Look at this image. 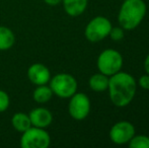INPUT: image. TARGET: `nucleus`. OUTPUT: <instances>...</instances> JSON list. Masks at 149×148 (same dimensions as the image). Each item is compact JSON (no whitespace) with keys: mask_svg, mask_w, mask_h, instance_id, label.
<instances>
[{"mask_svg":"<svg viewBox=\"0 0 149 148\" xmlns=\"http://www.w3.org/2000/svg\"><path fill=\"white\" fill-rule=\"evenodd\" d=\"M137 82L131 74L119 71L109 77V94L112 103L118 108L128 106L135 97Z\"/></svg>","mask_w":149,"mask_h":148,"instance_id":"obj_1","label":"nucleus"},{"mask_svg":"<svg viewBox=\"0 0 149 148\" xmlns=\"http://www.w3.org/2000/svg\"><path fill=\"white\" fill-rule=\"evenodd\" d=\"M146 10L143 0H124L118 14L120 26L127 31L135 30L145 17Z\"/></svg>","mask_w":149,"mask_h":148,"instance_id":"obj_2","label":"nucleus"},{"mask_svg":"<svg viewBox=\"0 0 149 148\" xmlns=\"http://www.w3.org/2000/svg\"><path fill=\"white\" fill-rule=\"evenodd\" d=\"M50 85L53 94L62 99H70L77 91V80L69 73H58L51 77Z\"/></svg>","mask_w":149,"mask_h":148,"instance_id":"obj_3","label":"nucleus"},{"mask_svg":"<svg viewBox=\"0 0 149 148\" xmlns=\"http://www.w3.org/2000/svg\"><path fill=\"white\" fill-rule=\"evenodd\" d=\"M96 65L100 73L110 77L121 71L123 67V57L117 50L107 49L98 55Z\"/></svg>","mask_w":149,"mask_h":148,"instance_id":"obj_4","label":"nucleus"},{"mask_svg":"<svg viewBox=\"0 0 149 148\" xmlns=\"http://www.w3.org/2000/svg\"><path fill=\"white\" fill-rule=\"evenodd\" d=\"M51 143V137L44 128L31 126L22 132L20 146L22 148H47Z\"/></svg>","mask_w":149,"mask_h":148,"instance_id":"obj_5","label":"nucleus"},{"mask_svg":"<svg viewBox=\"0 0 149 148\" xmlns=\"http://www.w3.org/2000/svg\"><path fill=\"white\" fill-rule=\"evenodd\" d=\"M111 28L112 24L108 18L104 16H95L87 24L84 35L90 43H97L109 37Z\"/></svg>","mask_w":149,"mask_h":148,"instance_id":"obj_6","label":"nucleus"},{"mask_svg":"<svg viewBox=\"0 0 149 148\" xmlns=\"http://www.w3.org/2000/svg\"><path fill=\"white\" fill-rule=\"evenodd\" d=\"M68 112L71 118L76 121H82L87 118L90 112L89 97L83 92H75L70 97Z\"/></svg>","mask_w":149,"mask_h":148,"instance_id":"obj_7","label":"nucleus"},{"mask_svg":"<svg viewBox=\"0 0 149 148\" xmlns=\"http://www.w3.org/2000/svg\"><path fill=\"white\" fill-rule=\"evenodd\" d=\"M135 135V127L128 121H120L116 123L110 130V138L117 145L129 143Z\"/></svg>","mask_w":149,"mask_h":148,"instance_id":"obj_8","label":"nucleus"},{"mask_svg":"<svg viewBox=\"0 0 149 148\" xmlns=\"http://www.w3.org/2000/svg\"><path fill=\"white\" fill-rule=\"evenodd\" d=\"M28 77L35 85H43L49 83L51 79V72L49 68L42 63H35L28 69Z\"/></svg>","mask_w":149,"mask_h":148,"instance_id":"obj_9","label":"nucleus"},{"mask_svg":"<svg viewBox=\"0 0 149 148\" xmlns=\"http://www.w3.org/2000/svg\"><path fill=\"white\" fill-rule=\"evenodd\" d=\"M31 126L39 128H47L53 122V115L48 109L45 108H36L29 114Z\"/></svg>","mask_w":149,"mask_h":148,"instance_id":"obj_10","label":"nucleus"},{"mask_svg":"<svg viewBox=\"0 0 149 148\" xmlns=\"http://www.w3.org/2000/svg\"><path fill=\"white\" fill-rule=\"evenodd\" d=\"M88 0H62L64 10L70 16H79L85 11Z\"/></svg>","mask_w":149,"mask_h":148,"instance_id":"obj_11","label":"nucleus"},{"mask_svg":"<svg viewBox=\"0 0 149 148\" xmlns=\"http://www.w3.org/2000/svg\"><path fill=\"white\" fill-rule=\"evenodd\" d=\"M89 87L95 92H102L108 90L109 87V76L102 73H95L89 78Z\"/></svg>","mask_w":149,"mask_h":148,"instance_id":"obj_12","label":"nucleus"},{"mask_svg":"<svg viewBox=\"0 0 149 148\" xmlns=\"http://www.w3.org/2000/svg\"><path fill=\"white\" fill-rule=\"evenodd\" d=\"M11 124L13 126V128L18 132H24L26 130H28L30 127H31V119L30 116L26 113H15L12 116L11 119Z\"/></svg>","mask_w":149,"mask_h":148,"instance_id":"obj_13","label":"nucleus"},{"mask_svg":"<svg viewBox=\"0 0 149 148\" xmlns=\"http://www.w3.org/2000/svg\"><path fill=\"white\" fill-rule=\"evenodd\" d=\"M15 43L13 32L7 26H0V51L9 50Z\"/></svg>","mask_w":149,"mask_h":148,"instance_id":"obj_14","label":"nucleus"},{"mask_svg":"<svg viewBox=\"0 0 149 148\" xmlns=\"http://www.w3.org/2000/svg\"><path fill=\"white\" fill-rule=\"evenodd\" d=\"M53 97V91L51 87L47 84L37 85V88L33 90V99L38 104H46Z\"/></svg>","mask_w":149,"mask_h":148,"instance_id":"obj_15","label":"nucleus"},{"mask_svg":"<svg viewBox=\"0 0 149 148\" xmlns=\"http://www.w3.org/2000/svg\"><path fill=\"white\" fill-rule=\"evenodd\" d=\"M128 144L131 148H149V137L145 135H134Z\"/></svg>","mask_w":149,"mask_h":148,"instance_id":"obj_16","label":"nucleus"},{"mask_svg":"<svg viewBox=\"0 0 149 148\" xmlns=\"http://www.w3.org/2000/svg\"><path fill=\"white\" fill-rule=\"evenodd\" d=\"M109 36L111 37V39L113 41H121V40L124 39L125 37V33H124V28L122 26H117V28H111V32L109 34Z\"/></svg>","mask_w":149,"mask_h":148,"instance_id":"obj_17","label":"nucleus"},{"mask_svg":"<svg viewBox=\"0 0 149 148\" xmlns=\"http://www.w3.org/2000/svg\"><path fill=\"white\" fill-rule=\"evenodd\" d=\"M10 104V99L7 92L4 90H0V113L5 112L8 109Z\"/></svg>","mask_w":149,"mask_h":148,"instance_id":"obj_18","label":"nucleus"},{"mask_svg":"<svg viewBox=\"0 0 149 148\" xmlns=\"http://www.w3.org/2000/svg\"><path fill=\"white\" fill-rule=\"evenodd\" d=\"M137 84L139 85L141 88L145 89V90H149V75L148 74L142 75L139 78V80H138Z\"/></svg>","mask_w":149,"mask_h":148,"instance_id":"obj_19","label":"nucleus"},{"mask_svg":"<svg viewBox=\"0 0 149 148\" xmlns=\"http://www.w3.org/2000/svg\"><path fill=\"white\" fill-rule=\"evenodd\" d=\"M47 5H50V6H56L58 4L62 3V0H44Z\"/></svg>","mask_w":149,"mask_h":148,"instance_id":"obj_20","label":"nucleus"},{"mask_svg":"<svg viewBox=\"0 0 149 148\" xmlns=\"http://www.w3.org/2000/svg\"><path fill=\"white\" fill-rule=\"evenodd\" d=\"M144 69H145L146 74L149 75V54L146 56L145 60H144Z\"/></svg>","mask_w":149,"mask_h":148,"instance_id":"obj_21","label":"nucleus"}]
</instances>
